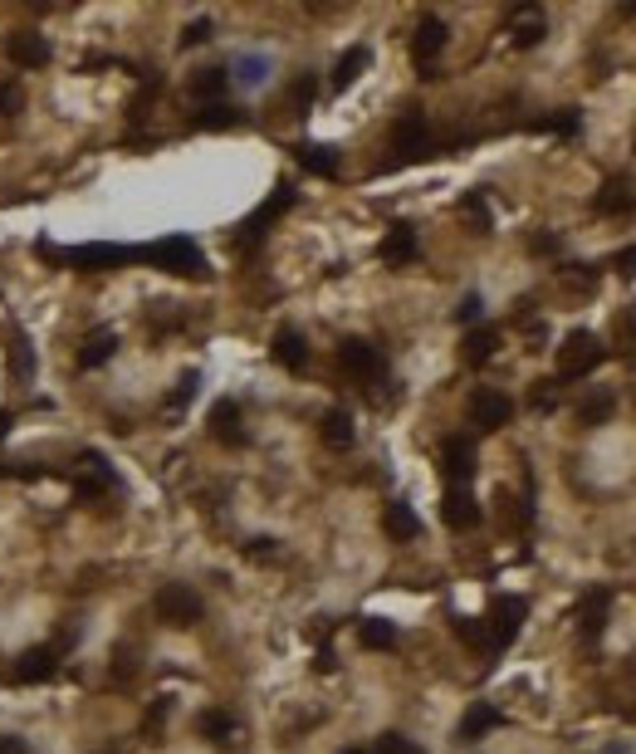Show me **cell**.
<instances>
[{"mask_svg":"<svg viewBox=\"0 0 636 754\" xmlns=\"http://www.w3.org/2000/svg\"><path fill=\"white\" fill-rule=\"evenodd\" d=\"M133 260L157 265L166 274H186V280H206V255H201L186 235H166V241H157V245H142V250H133Z\"/></svg>","mask_w":636,"mask_h":754,"instance_id":"6da1fadb","label":"cell"},{"mask_svg":"<svg viewBox=\"0 0 636 754\" xmlns=\"http://www.w3.org/2000/svg\"><path fill=\"white\" fill-rule=\"evenodd\" d=\"M603 358H607V348L597 343V333H587V329L568 333V339H563V348H558V382H578L587 373H597V367H603Z\"/></svg>","mask_w":636,"mask_h":754,"instance_id":"7a4b0ae2","label":"cell"},{"mask_svg":"<svg viewBox=\"0 0 636 754\" xmlns=\"http://www.w3.org/2000/svg\"><path fill=\"white\" fill-rule=\"evenodd\" d=\"M152 607H157V617L172 622V627H196L201 613H206V603H201V593L191 588V583H162L157 597H152Z\"/></svg>","mask_w":636,"mask_h":754,"instance_id":"3957f363","label":"cell"},{"mask_svg":"<svg viewBox=\"0 0 636 754\" xmlns=\"http://www.w3.org/2000/svg\"><path fill=\"white\" fill-rule=\"evenodd\" d=\"M524 617H529V603H524L519 593H499L495 603H489V652H499V646H509L519 637Z\"/></svg>","mask_w":636,"mask_h":754,"instance_id":"277c9868","label":"cell"},{"mask_svg":"<svg viewBox=\"0 0 636 754\" xmlns=\"http://www.w3.org/2000/svg\"><path fill=\"white\" fill-rule=\"evenodd\" d=\"M338 367L347 377H357V382H377L382 373H387V358H382V348L367 343V339H343L338 343Z\"/></svg>","mask_w":636,"mask_h":754,"instance_id":"5b68a950","label":"cell"},{"mask_svg":"<svg viewBox=\"0 0 636 754\" xmlns=\"http://www.w3.org/2000/svg\"><path fill=\"white\" fill-rule=\"evenodd\" d=\"M426 148H431L426 113L422 108H406L397 123H392V152H397V162H412V157H422Z\"/></svg>","mask_w":636,"mask_h":754,"instance_id":"8992f818","label":"cell"},{"mask_svg":"<svg viewBox=\"0 0 636 754\" xmlns=\"http://www.w3.org/2000/svg\"><path fill=\"white\" fill-rule=\"evenodd\" d=\"M446 44H451V30H446V20H441V15H422V20H416V34H412V59L426 69L422 79H436V74H431V64H436V54L446 50Z\"/></svg>","mask_w":636,"mask_h":754,"instance_id":"52a82bcc","label":"cell"},{"mask_svg":"<svg viewBox=\"0 0 636 754\" xmlns=\"http://www.w3.org/2000/svg\"><path fill=\"white\" fill-rule=\"evenodd\" d=\"M290 206H294V186H290V182H280V186H274V196L265 201V206H260V211H255V215H250V221H245V225H240V250H250V245H255V241H260V235H265V231H270V225H274V221H280V215H284V211H290Z\"/></svg>","mask_w":636,"mask_h":754,"instance_id":"ba28073f","label":"cell"},{"mask_svg":"<svg viewBox=\"0 0 636 754\" xmlns=\"http://www.w3.org/2000/svg\"><path fill=\"white\" fill-rule=\"evenodd\" d=\"M475 441H465V436H446L441 441V471H446V481L451 485H470L475 481Z\"/></svg>","mask_w":636,"mask_h":754,"instance_id":"9c48e42d","label":"cell"},{"mask_svg":"<svg viewBox=\"0 0 636 754\" xmlns=\"http://www.w3.org/2000/svg\"><path fill=\"white\" fill-rule=\"evenodd\" d=\"M509 416H514V402L504 397V392H495V387H475L470 392V422L479 431H499Z\"/></svg>","mask_w":636,"mask_h":754,"instance_id":"30bf717a","label":"cell"},{"mask_svg":"<svg viewBox=\"0 0 636 754\" xmlns=\"http://www.w3.org/2000/svg\"><path fill=\"white\" fill-rule=\"evenodd\" d=\"M206 426H211V436L221 441V446H250V431L240 426V402L235 397H221L211 406V416H206Z\"/></svg>","mask_w":636,"mask_h":754,"instance_id":"8fae6325","label":"cell"},{"mask_svg":"<svg viewBox=\"0 0 636 754\" xmlns=\"http://www.w3.org/2000/svg\"><path fill=\"white\" fill-rule=\"evenodd\" d=\"M54 672H59L54 646H30V652H20V662L10 666V681H15V686H40V681H50Z\"/></svg>","mask_w":636,"mask_h":754,"instance_id":"7c38bea8","label":"cell"},{"mask_svg":"<svg viewBox=\"0 0 636 754\" xmlns=\"http://www.w3.org/2000/svg\"><path fill=\"white\" fill-rule=\"evenodd\" d=\"M607 613H612V588H587V593L578 597V632H583L587 642L603 637Z\"/></svg>","mask_w":636,"mask_h":754,"instance_id":"4fadbf2b","label":"cell"},{"mask_svg":"<svg viewBox=\"0 0 636 754\" xmlns=\"http://www.w3.org/2000/svg\"><path fill=\"white\" fill-rule=\"evenodd\" d=\"M5 54H10V64H20V69H44L54 59L50 54V40H44V34H34V30H15V34H10Z\"/></svg>","mask_w":636,"mask_h":754,"instance_id":"5bb4252c","label":"cell"},{"mask_svg":"<svg viewBox=\"0 0 636 754\" xmlns=\"http://www.w3.org/2000/svg\"><path fill=\"white\" fill-rule=\"evenodd\" d=\"M225 89H231V69H225V64H206V69H196V74L186 79V93H191L201 108L221 103Z\"/></svg>","mask_w":636,"mask_h":754,"instance_id":"9a60e30c","label":"cell"},{"mask_svg":"<svg viewBox=\"0 0 636 754\" xmlns=\"http://www.w3.org/2000/svg\"><path fill=\"white\" fill-rule=\"evenodd\" d=\"M441 520L451 530H475L479 524V505L470 495V485H446V500H441Z\"/></svg>","mask_w":636,"mask_h":754,"instance_id":"2e32d148","label":"cell"},{"mask_svg":"<svg viewBox=\"0 0 636 754\" xmlns=\"http://www.w3.org/2000/svg\"><path fill=\"white\" fill-rule=\"evenodd\" d=\"M270 353H274V363L290 367V373H304V367H309V343H304V333H299L294 323H284V329L274 333Z\"/></svg>","mask_w":636,"mask_h":754,"instance_id":"e0dca14e","label":"cell"},{"mask_svg":"<svg viewBox=\"0 0 636 754\" xmlns=\"http://www.w3.org/2000/svg\"><path fill=\"white\" fill-rule=\"evenodd\" d=\"M416 250H422V245H416V231H412L406 221H397L387 235H382L377 255H382V265H412V260H416Z\"/></svg>","mask_w":636,"mask_h":754,"instance_id":"ac0fdd59","label":"cell"},{"mask_svg":"<svg viewBox=\"0 0 636 754\" xmlns=\"http://www.w3.org/2000/svg\"><path fill=\"white\" fill-rule=\"evenodd\" d=\"M318 436H323V446H333V451H347L357 441V426H353V412L347 406H328V412L318 416Z\"/></svg>","mask_w":636,"mask_h":754,"instance_id":"d6986e66","label":"cell"},{"mask_svg":"<svg viewBox=\"0 0 636 754\" xmlns=\"http://www.w3.org/2000/svg\"><path fill=\"white\" fill-rule=\"evenodd\" d=\"M509 20H514V50H534V44H544V34H548V20H544V10H529V5H514L509 10Z\"/></svg>","mask_w":636,"mask_h":754,"instance_id":"ffe728a7","label":"cell"},{"mask_svg":"<svg viewBox=\"0 0 636 754\" xmlns=\"http://www.w3.org/2000/svg\"><path fill=\"white\" fill-rule=\"evenodd\" d=\"M499 348V329H489V323H479V329L465 333V343H460V358H465V367H485L489 358H495Z\"/></svg>","mask_w":636,"mask_h":754,"instance_id":"44dd1931","label":"cell"},{"mask_svg":"<svg viewBox=\"0 0 636 754\" xmlns=\"http://www.w3.org/2000/svg\"><path fill=\"white\" fill-rule=\"evenodd\" d=\"M382 530H387V539H397V544H412L422 534V520H416V510L406 500H392L387 514H382Z\"/></svg>","mask_w":636,"mask_h":754,"instance_id":"7402d4cb","label":"cell"},{"mask_svg":"<svg viewBox=\"0 0 636 754\" xmlns=\"http://www.w3.org/2000/svg\"><path fill=\"white\" fill-rule=\"evenodd\" d=\"M495 725H504V715H499L489 701H475L470 711H465V721H460V730H455V735H460L465 745H475V740H479V735H489Z\"/></svg>","mask_w":636,"mask_h":754,"instance_id":"603a6c76","label":"cell"},{"mask_svg":"<svg viewBox=\"0 0 636 754\" xmlns=\"http://www.w3.org/2000/svg\"><path fill=\"white\" fill-rule=\"evenodd\" d=\"M367 64H372V50H367V44H353V50H343V59L333 64V93L353 89V83L363 79Z\"/></svg>","mask_w":636,"mask_h":754,"instance_id":"cb8c5ba5","label":"cell"},{"mask_svg":"<svg viewBox=\"0 0 636 754\" xmlns=\"http://www.w3.org/2000/svg\"><path fill=\"white\" fill-rule=\"evenodd\" d=\"M294 157H299L304 172H314V177H338V152L323 148V142H299Z\"/></svg>","mask_w":636,"mask_h":754,"instance_id":"d4e9b609","label":"cell"},{"mask_svg":"<svg viewBox=\"0 0 636 754\" xmlns=\"http://www.w3.org/2000/svg\"><path fill=\"white\" fill-rule=\"evenodd\" d=\"M113 348H118V333H113V329H99V333H89V339H83V353H79V367H83V373H93V367H103L108 358H113Z\"/></svg>","mask_w":636,"mask_h":754,"instance_id":"484cf974","label":"cell"},{"mask_svg":"<svg viewBox=\"0 0 636 754\" xmlns=\"http://www.w3.org/2000/svg\"><path fill=\"white\" fill-rule=\"evenodd\" d=\"M357 642H363L367 652H392V646H397V627L382 622V617H363L357 622Z\"/></svg>","mask_w":636,"mask_h":754,"instance_id":"4316f807","label":"cell"},{"mask_svg":"<svg viewBox=\"0 0 636 754\" xmlns=\"http://www.w3.org/2000/svg\"><path fill=\"white\" fill-rule=\"evenodd\" d=\"M240 123H245L240 108H225V103H211L191 118V128H201V133H225V128H240Z\"/></svg>","mask_w":636,"mask_h":754,"instance_id":"83f0119b","label":"cell"},{"mask_svg":"<svg viewBox=\"0 0 636 754\" xmlns=\"http://www.w3.org/2000/svg\"><path fill=\"white\" fill-rule=\"evenodd\" d=\"M231 79L245 83V89H260V83L270 79V59L265 54H240L235 64H231Z\"/></svg>","mask_w":636,"mask_h":754,"instance_id":"f1b7e54d","label":"cell"},{"mask_svg":"<svg viewBox=\"0 0 636 754\" xmlns=\"http://www.w3.org/2000/svg\"><path fill=\"white\" fill-rule=\"evenodd\" d=\"M603 215H617V211H631L636 206V196H631V186L627 182H607L603 191H597V201H593Z\"/></svg>","mask_w":636,"mask_h":754,"instance_id":"f546056e","label":"cell"},{"mask_svg":"<svg viewBox=\"0 0 636 754\" xmlns=\"http://www.w3.org/2000/svg\"><path fill=\"white\" fill-rule=\"evenodd\" d=\"M578 123H583V113H578V108H558V113L538 118V123H529V128H534V133H558V138H573V133H578Z\"/></svg>","mask_w":636,"mask_h":754,"instance_id":"4dcf8cb0","label":"cell"},{"mask_svg":"<svg viewBox=\"0 0 636 754\" xmlns=\"http://www.w3.org/2000/svg\"><path fill=\"white\" fill-rule=\"evenodd\" d=\"M612 412H617V397H612V392H593V397L578 406V422L583 426H603Z\"/></svg>","mask_w":636,"mask_h":754,"instance_id":"1f68e13d","label":"cell"},{"mask_svg":"<svg viewBox=\"0 0 636 754\" xmlns=\"http://www.w3.org/2000/svg\"><path fill=\"white\" fill-rule=\"evenodd\" d=\"M460 215H470L479 235H489V231H495V215H489V201L479 196V191H465V196H460Z\"/></svg>","mask_w":636,"mask_h":754,"instance_id":"d6a6232c","label":"cell"},{"mask_svg":"<svg viewBox=\"0 0 636 754\" xmlns=\"http://www.w3.org/2000/svg\"><path fill=\"white\" fill-rule=\"evenodd\" d=\"M196 730H201V735H206V740H221V745H225V740L235 735V721H231V715H225V711H201Z\"/></svg>","mask_w":636,"mask_h":754,"instance_id":"836d02e7","label":"cell"},{"mask_svg":"<svg viewBox=\"0 0 636 754\" xmlns=\"http://www.w3.org/2000/svg\"><path fill=\"white\" fill-rule=\"evenodd\" d=\"M314 93H318V79H314V74H299V79H294V89H290V108H294V118H304L309 108H314Z\"/></svg>","mask_w":636,"mask_h":754,"instance_id":"e575fe53","label":"cell"},{"mask_svg":"<svg viewBox=\"0 0 636 754\" xmlns=\"http://www.w3.org/2000/svg\"><path fill=\"white\" fill-rule=\"evenodd\" d=\"M196 387H201V373H196V367H191V373H186L182 382H176V392H172V397H166V406H172V412H186V406H191V397H196Z\"/></svg>","mask_w":636,"mask_h":754,"instance_id":"d590c367","label":"cell"},{"mask_svg":"<svg viewBox=\"0 0 636 754\" xmlns=\"http://www.w3.org/2000/svg\"><path fill=\"white\" fill-rule=\"evenodd\" d=\"M451 627H455V637H460L465 646H489V632L479 627L475 617H451Z\"/></svg>","mask_w":636,"mask_h":754,"instance_id":"8d00e7d4","label":"cell"},{"mask_svg":"<svg viewBox=\"0 0 636 754\" xmlns=\"http://www.w3.org/2000/svg\"><path fill=\"white\" fill-rule=\"evenodd\" d=\"M367 754H422V749H416L406 735H377V740H372V749H367Z\"/></svg>","mask_w":636,"mask_h":754,"instance_id":"74e56055","label":"cell"},{"mask_svg":"<svg viewBox=\"0 0 636 754\" xmlns=\"http://www.w3.org/2000/svg\"><path fill=\"white\" fill-rule=\"evenodd\" d=\"M166 711H172V701H166V696H157V705H152V711H147V721H142V735H147V740H157V735H162V721H166Z\"/></svg>","mask_w":636,"mask_h":754,"instance_id":"f35d334b","label":"cell"},{"mask_svg":"<svg viewBox=\"0 0 636 754\" xmlns=\"http://www.w3.org/2000/svg\"><path fill=\"white\" fill-rule=\"evenodd\" d=\"M211 30H215L211 20H191V25L182 30V50H196V44H206V40H211Z\"/></svg>","mask_w":636,"mask_h":754,"instance_id":"ab89813d","label":"cell"},{"mask_svg":"<svg viewBox=\"0 0 636 754\" xmlns=\"http://www.w3.org/2000/svg\"><path fill=\"white\" fill-rule=\"evenodd\" d=\"M10 367H15L20 377H30V373H34V353H30V343H25V339H15V353H10Z\"/></svg>","mask_w":636,"mask_h":754,"instance_id":"60d3db41","label":"cell"},{"mask_svg":"<svg viewBox=\"0 0 636 754\" xmlns=\"http://www.w3.org/2000/svg\"><path fill=\"white\" fill-rule=\"evenodd\" d=\"M563 250V241L554 231H538V235H529V255H558Z\"/></svg>","mask_w":636,"mask_h":754,"instance_id":"b9f144b4","label":"cell"},{"mask_svg":"<svg viewBox=\"0 0 636 754\" xmlns=\"http://www.w3.org/2000/svg\"><path fill=\"white\" fill-rule=\"evenodd\" d=\"M479 309H485V299H479V294H465L460 304H455V323H479Z\"/></svg>","mask_w":636,"mask_h":754,"instance_id":"7bdbcfd3","label":"cell"},{"mask_svg":"<svg viewBox=\"0 0 636 754\" xmlns=\"http://www.w3.org/2000/svg\"><path fill=\"white\" fill-rule=\"evenodd\" d=\"M20 103H25V93L15 89V83H0V113H20Z\"/></svg>","mask_w":636,"mask_h":754,"instance_id":"ee69618b","label":"cell"},{"mask_svg":"<svg viewBox=\"0 0 636 754\" xmlns=\"http://www.w3.org/2000/svg\"><path fill=\"white\" fill-rule=\"evenodd\" d=\"M554 387H558V382H538V387H534V397H529V402L538 406V412H554V402H558V397H554Z\"/></svg>","mask_w":636,"mask_h":754,"instance_id":"f6af8a7d","label":"cell"},{"mask_svg":"<svg viewBox=\"0 0 636 754\" xmlns=\"http://www.w3.org/2000/svg\"><path fill=\"white\" fill-rule=\"evenodd\" d=\"M0 754H34V749H30V740H20V735H0Z\"/></svg>","mask_w":636,"mask_h":754,"instance_id":"bcb514c9","label":"cell"},{"mask_svg":"<svg viewBox=\"0 0 636 754\" xmlns=\"http://www.w3.org/2000/svg\"><path fill=\"white\" fill-rule=\"evenodd\" d=\"M274 554V539H250V558H265Z\"/></svg>","mask_w":636,"mask_h":754,"instance_id":"7dc6e473","label":"cell"},{"mask_svg":"<svg viewBox=\"0 0 636 754\" xmlns=\"http://www.w3.org/2000/svg\"><path fill=\"white\" fill-rule=\"evenodd\" d=\"M617 270H622V274H631V270H636V245H631V250H622V255H617Z\"/></svg>","mask_w":636,"mask_h":754,"instance_id":"c3c4849f","label":"cell"},{"mask_svg":"<svg viewBox=\"0 0 636 754\" xmlns=\"http://www.w3.org/2000/svg\"><path fill=\"white\" fill-rule=\"evenodd\" d=\"M318 672H333V646H318Z\"/></svg>","mask_w":636,"mask_h":754,"instance_id":"681fc988","label":"cell"},{"mask_svg":"<svg viewBox=\"0 0 636 754\" xmlns=\"http://www.w3.org/2000/svg\"><path fill=\"white\" fill-rule=\"evenodd\" d=\"M5 431H10V416H5V412H0V441H5Z\"/></svg>","mask_w":636,"mask_h":754,"instance_id":"f907efd6","label":"cell"}]
</instances>
